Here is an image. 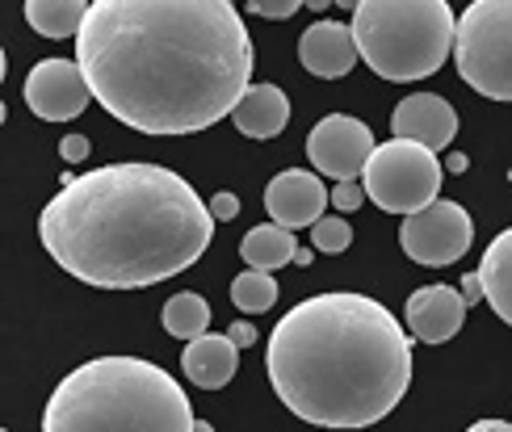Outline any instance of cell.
Masks as SVG:
<instances>
[{"mask_svg": "<svg viewBox=\"0 0 512 432\" xmlns=\"http://www.w3.org/2000/svg\"><path fill=\"white\" fill-rule=\"evenodd\" d=\"M76 63L105 114L143 135H198L252 89V38L227 0H93Z\"/></svg>", "mask_w": 512, "mask_h": 432, "instance_id": "6da1fadb", "label": "cell"}, {"mask_svg": "<svg viewBox=\"0 0 512 432\" xmlns=\"http://www.w3.org/2000/svg\"><path fill=\"white\" fill-rule=\"evenodd\" d=\"M89 9L93 5H84V0H30L26 21L42 38H80Z\"/></svg>", "mask_w": 512, "mask_h": 432, "instance_id": "d6986e66", "label": "cell"}, {"mask_svg": "<svg viewBox=\"0 0 512 432\" xmlns=\"http://www.w3.org/2000/svg\"><path fill=\"white\" fill-rule=\"evenodd\" d=\"M59 156H63V164L89 160V139H84V135H63L59 139Z\"/></svg>", "mask_w": 512, "mask_h": 432, "instance_id": "484cf974", "label": "cell"}, {"mask_svg": "<svg viewBox=\"0 0 512 432\" xmlns=\"http://www.w3.org/2000/svg\"><path fill=\"white\" fill-rule=\"evenodd\" d=\"M236 365H240V349L231 344V336H198L185 344L181 353V370L185 378L202 386V391H223V386L236 378Z\"/></svg>", "mask_w": 512, "mask_h": 432, "instance_id": "9a60e30c", "label": "cell"}, {"mask_svg": "<svg viewBox=\"0 0 512 432\" xmlns=\"http://www.w3.org/2000/svg\"><path fill=\"white\" fill-rule=\"evenodd\" d=\"M311 240H315V248L319 252H345L349 244H353V227L345 223V219H336V214H324L315 227H311Z\"/></svg>", "mask_w": 512, "mask_h": 432, "instance_id": "7402d4cb", "label": "cell"}, {"mask_svg": "<svg viewBox=\"0 0 512 432\" xmlns=\"http://www.w3.org/2000/svg\"><path fill=\"white\" fill-rule=\"evenodd\" d=\"M466 298L454 286H420L408 298V332L424 344H445L462 332Z\"/></svg>", "mask_w": 512, "mask_h": 432, "instance_id": "4fadbf2b", "label": "cell"}, {"mask_svg": "<svg viewBox=\"0 0 512 432\" xmlns=\"http://www.w3.org/2000/svg\"><path fill=\"white\" fill-rule=\"evenodd\" d=\"M361 189L366 198L387 210V214H420L424 206L437 202L441 193V164H437V151L408 143V139H391L374 147V156L361 172Z\"/></svg>", "mask_w": 512, "mask_h": 432, "instance_id": "52a82bcc", "label": "cell"}, {"mask_svg": "<svg viewBox=\"0 0 512 432\" xmlns=\"http://www.w3.org/2000/svg\"><path fill=\"white\" fill-rule=\"evenodd\" d=\"M391 131L395 139H408V143H420L429 151H441L454 143V131H458V114L454 105L437 97V93H412L395 105L391 114Z\"/></svg>", "mask_w": 512, "mask_h": 432, "instance_id": "7c38bea8", "label": "cell"}, {"mask_svg": "<svg viewBox=\"0 0 512 432\" xmlns=\"http://www.w3.org/2000/svg\"><path fill=\"white\" fill-rule=\"evenodd\" d=\"M42 248L76 282L147 290L202 261L215 240L210 206L160 164H105L68 181L42 206Z\"/></svg>", "mask_w": 512, "mask_h": 432, "instance_id": "7a4b0ae2", "label": "cell"}, {"mask_svg": "<svg viewBox=\"0 0 512 432\" xmlns=\"http://www.w3.org/2000/svg\"><path fill=\"white\" fill-rule=\"evenodd\" d=\"M370 156H374V135L361 118L328 114V118H319L315 131L307 135V160L324 172V177H332L336 185L361 181Z\"/></svg>", "mask_w": 512, "mask_h": 432, "instance_id": "9c48e42d", "label": "cell"}, {"mask_svg": "<svg viewBox=\"0 0 512 432\" xmlns=\"http://www.w3.org/2000/svg\"><path fill=\"white\" fill-rule=\"evenodd\" d=\"M483 282V302L512 328V227L500 231L483 252V265L475 269Z\"/></svg>", "mask_w": 512, "mask_h": 432, "instance_id": "e0dca14e", "label": "cell"}, {"mask_svg": "<svg viewBox=\"0 0 512 432\" xmlns=\"http://www.w3.org/2000/svg\"><path fill=\"white\" fill-rule=\"evenodd\" d=\"M248 13L269 17V21H282V17H294L298 13V0H252Z\"/></svg>", "mask_w": 512, "mask_h": 432, "instance_id": "603a6c76", "label": "cell"}, {"mask_svg": "<svg viewBox=\"0 0 512 432\" xmlns=\"http://www.w3.org/2000/svg\"><path fill=\"white\" fill-rule=\"evenodd\" d=\"M361 202H366V189H361V181H345V185L332 189V206H336V210L349 214V210H357Z\"/></svg>", "mask_w": 512, "mask_h": 432, "instance_id": "cb8c5ba5", "label": "cell"}, {"mask_svg": "<svg viewBox=\"0 0 512 432\" xmlns=\"http://www.w3.org/2000/svg\"><path fill=\"white\" fill-rule=\"evenodd\" d=\"M181 382L143 357H97L63 378L42 432H194Z\"/></svg>", "mask_w": 512, "mask_h": 432, "instance_id": "277c9868", "label": "cell"}, {"mask_svg": "<svg viewBox=\"0 0 512 432\" xmlns=\"http://www.w3.org/2000/svg\"><path fill=\"white\" fill-rule=\"evenodd\" d=\"M194 432H215V428H210L206 420H198V424H194Z\"/></svg>", "mask_w": 512, "mask_h": 432, "instance_id": "f546056e", "label": "cell"}, {"mask_svg": "<svg viewBox=\"0 0 512 432\" xmlns=\"http://www.w3.org/2000/svg\"><path fill=\"white\" fill-rule=\"evenodd\" d=\"M231 122H236V131L248 135V139H273V135L286 131L290 101H286V93L277 89V84H252V89L240 97Z\"/></svg>", "mask_w": 512, "mask_h": 432, "instance_id": "2e32d148", "label": "cell"}, {"mask_svg": "<svg viewBox=\"0 0 512 432\" xmlns=\"http://www.w3.org/2000/svg\"><path fill=\"white\" fill-rule=\"evenodd\" d=\"M265 374L273 395L315 428H370L412 386V340L366 294H315L269 332Z\"/></svg>", "mask_w": 512, "mask_h": 432, "instance_id": "3957f363", "label": "cell"}, {"mask_svg": "<svg viewBox=\"0 0 512 432\" xmlns=\"http://www.w3.org/2000/svg\"><path fill=\"white\" fill-rule=\"evenodd\" d=\"M236 214H240V198H236V193H215V198H210V219H215V223H231V219H236Z\"/></svg>", "mask_w": 512, "mask_h": 432, "instance_id": "d4e9b609", "label": "cell"}, {"mask_svg": "<svg viewBox=\"0 0 512 432\" xmlns=\"http://www.w3.org/2000/svg\"><path fill=\"white\" fill-rule=\"evenodd\" d=\"M458 76L492 101H512V0H475L454 34Z\"/></svg>", "mask_w": 512, "mask_h": 432, "instance_id": "8992f818", "label": "cell"}, {"mask_svg": "<svg viewBox=\"0 0 512 432\" xmlns=\"http://www.w3.org/2000/svg\"><path fill=\"white\" fill-rule=\"evenodd\" d=\"M227 336H231L236 349H248V344H256V328H252V323H231Z\"/></svg>", "mask_w": 512, "mask_h": 432, "instance_id": "4316f807", "label": "cell"}, {"mask_svg": "<svg viewBox=\"0 0 512 432\" xmlns=\"http://www.w3.org/2000/svg\"><path fill=\"white\" fill-rule=\"evenodd\" d=\"M462 298H466V307L483 298V282H479V273H466V277H462Z\"/></svg>", "mask_w": 512, "mask_h": 432, "instance_id": "83f0119b", "label": "cell"}, {"mask_svg": "<svg viewBox=\"0 0 512 432\" xmlns=\"http://www.w3.org/2000/svg\"><path fill=\"white\" fill-rule=\"evenodd\" d=\"M240 256H244V265H248V269L273 273V269H282V265H294L298 240H294V231H286V227L261 223V227H252V231L244 235Z\"/></svg>", "mask_w": 512, "mask_h": 432, "instance_id": "ac0fdd59", "label": "cell"}, {"mask_svg": "<svg viewBox=\"0 0 512 432\" xmlns=\"http://www.w3.org/2000/svg\"><path fill=\"white\" fill-rule=\"evenodd\" d=\"M21 97H26L30 114H38L42 122H72V118H80L84 110H89V101H97L93 84H89V76H84V68L76 59L34 63Z\"/></svg>", "mask_w": 512, "mask_h": 432, "instance_id": "30bf717a", "label": "cell"}, {"mask_svg": "<svg viewBox=\"0 0 512 432\" xmlns=\"http://www.w3.org/2000/svg\"><path fill=\"white\" fill-rule=\"evenodd\" d=\"M160 323H164L168 336H177V340H198V336H206V328H210V307H206L202 294L185 290V294H177V298H168Z\"/></svg>", "mask_w": 512, "mask_h": 432, "instance_id": "ffe728a7", "label": "cell"}, {"mask_svg": "<svg viewBox=\"0 0 512 432\" xmlns=\"http://www.w3.org/2000/svg\"><path fill=\"white\" fill-rule=\"evenodd\" d=\"M298 59H303V68L319 80L349 76L353 63L361 59L353 26H340V21H315V26L303 30V38H298Z\"/></svg>", "mask_w": 512, "mask_h": 432, "instance_id": "5bb4252c", "label": "cell"}, {"mask_svg": "<svg viewBox=\"0 0 512 432\" xmlns=\"http://www.w3.org/2000/svg\"><path fill=\"white\" fill-rule=\"evenodd\" d=\"M231 302H236L240 311H248V315L269 311L273 302H277V282H273V273H261V269L240 273L236 282H231Z\"/></svg>", "mask_w": 512, "mask_h": 432, "instance_id": "44dd1931", "label": "cell"}, {"mask_svg": "<svg viewBox=\"0 0 512 432\" xmlns=\"http://www.w3.org/2000/svg\"><path fill=\"white\" fill-rule=\"evenodd\" d=\"M475 240V223L458 202L437 198L433 206H424L420 214H408L399 227V244L412 256L416 265L437 269V265H454L471 252Z\"/></svg>", "mask_w": 512, "mask_h": 432, "instance_id": "ba28073f", "label": "cell"}, {"mask_svg": "<svg viewBox=\"0 0 512 432\" xmlns=\"http://www.w3.org/2000/svg\"><path fill=\"white\" fill-rule=\"evenodd\" d=\"M466 432H512V424H504V420H475Z\"/></svg>", "mask_w": 512, "mask_h": 432, "instance_id": "f1b7e54d", "label": "cell"}, {"mask_svg": "<svg viewBox=\"0 0 512 432\" xmlns=\"http://www.w3.org/2000/svg\"><path fill=\"white\" fill-rule=\"evenodd\" d=\"M332 202V193L324 189V181L315 172H303V168H286L277 172L265 189V210L277 227L286 231H303V227H315L324 219V206Z\"/></svg>", "mask_w": 512, "mask_h": 432, "instance_id": "8fae6325", "label": "cell"}, {"mask_svg": "<svg viewBox=\"0 0 512 432\" xmlns=\"http://www.w3.org/2000/svg\"><path fill=\"white\" fill-rule=\"evenodd\" d=\"M458 17L445 0H361L353 38L361 63L382 80H424L454 51Z\"/></svg>", "mask_w": 512, "mask_h": 432, "instance_id": "5b68a950", "label": "cell"}]
</instances>
